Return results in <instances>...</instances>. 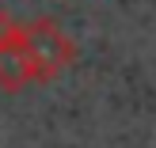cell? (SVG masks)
Masks as SVG:
<instances>
[{
    "instance_id": "7a4b0ae2",
    "label": "cell",
    "mask_w": 156,
    "mask_h": 148,
    "mask_svg": "<svg viewBox=\"0 0 156 148\" xmlns=\"http://www.w3.org/2000/svg\"><path fill=\"white\" fill-rule=\"evenodd\" d=\"M38 84V68L30 61L23 23L12 19V12L0 8V91H23Z\"/></svg>"
},
{
    "instance_id": "6da1fadb",
    "label": "cell",
    "mask_w": 156,
    "mask_h": 148,
    "mask_svg": "<svg viewBox=\"0 0 156 148\" xmlns=\"http://www.w3.org/2000/svg\"><path fill=\"white\" fill-rule=\"evenodd\" d=\"M23 38H27V50H30V61L38 68V84L46 80H57L65 68L76 65V42L61 30L57 19L42 15V19H30L23 23Z\"/></svg>"
}]
</instances>
